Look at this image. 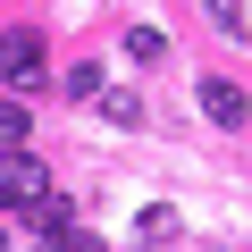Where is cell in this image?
<instances>
[{
  "instance_id": "8",
  "label": "cell",
  "mask_w": 252,
  "mask_h": 252,
  "mask_svg": "<svg viewBox=\"0 0 252 252\" xmlns=\"http://www.w3.org/2000/svg\"><path fill=\"white\" fill-rule=\"evenodd\" d=\"M135 235H143V244H177V210H143Z\"/></svg>"
},
{
  "instance_id": "9",
  "label": "cell",
  "mask_w": 252,
  "mask_h": 252,
  "mask_svg": "<svg viewBox=\"0 0 252 252\" xmlns=\"http://www.w3.org/2000/svg\"><path fill=\"white\" fill-rule=\"evenodd\" d=\"M210 17H219V26L235 34V26H244V0H210Z\"/></svg>"
},
{
  "instance_id": "4",
  "label": "cell",
  "mask_w": 252,
  "mask_h": 252,
  "mask_svg": "<svg viewBox=\"0 0 252 252\" xmlns=\"http://www.w3.org/2000/svg\"><path fill=\"white\" fill-rule=\"evenodd\" d=\"M26 135H34V109L26 101H0V152H17Z\"/></svg>"
},
{
  "instance_id": "10",
  "label": "cell",
  "mask_w": 252,
  "mask_h": 252,
  "mask_svg": "<svg viewBox=\"0 0 252 252\" xmlns=\"http://www.w3.org/2000/svg\"><path fill=\"white\" fill-rule=\"evenodd\" d=\"M0 252H9V227H0Z\"/></svg>"
},
{
  "instance_id": "7",
  "label": "cell",
  "mask_w": 252,
  "mask_h": 252,
  "mask_svg": "<svg viewBox=\"0 0 252 252\" xmlns=\"http://www.w3.org/2000/svg\"><path fill=\"white\" fill-rule=\"evenodd\" d=\"M160 51H168V42H160V26H126V59H143V67H152Z\"/></svg>"
},
{
  "instance_id": "6",
  "label": "cell",
  "mask_w": 252,
  "mask_h": 252,
  "mask_svg": "<svg viewBox=\"0 0 252 252\" xmlns=\"http://www.w3.org/2000/svg\"><path fill=\"white\" fill-rule=\"evenodd\" d=\"M42 252H101V235H84V227L67 219V227H51V235H42Z\"/></svg>"
},
{
  "instance_id": "3",
  "label": "cell",
  "mask_w": 252,
  "mask_h": 252,
  "mask_svg": "<svg viewBox=\"0 0 252 252\" xmlns=\"http://www.w3.org/2000/svg\"><path fill=\"white\" fill-rule=\"evenodd\" d=\"M202 118H210V126H244V118H252V101H244L227 76H202Z\"/></svg>"
},
{
  "instance_id": "2",
  "label": "cell",
  "mask_w": 252,
  "mask_h": 252,
  "mask_svg": "<svg viewBox=\"0 0 252 252\" xmlns=\"http://www.w3.org/2000/svg\"><path fill=\"white\" fill-rule=\"evenodd\" d=\"M42 76H51V59H42V34H26V26H17V34H0V84L34 93Z\"/></svg>"
},
{
  "instance_id": "5",
  "label": "cell",
  "mask_w": 252,
  "mask_h": 252,
  "mask_svg": "<svg viewBox=\"0 0 252 252\" xmlns=\"http://www.w3.org/2000/svg\"><path fill=\"white\" fill-rule=\"evenodd\" d=\"M93 101H101V109H109V118H118V126H135V118H143V101H135V93H126V84H101V93H93Z\"/></svg>"
},
{
  "instance_id": "1",
  "label": "cell",
  "mask_w": 252,
  "mask_h": 252,
  "mask_svg": "<svg viewBox=\"0 0 252 252\" xmlns=\"http://www.w3.org/2000/svg\"><path fill=\"white\" fill-rule=\"evenodd\" d=\"M51 193V177H42V160L17 143V152H0V210H26V202H42Z\"/></svg>"
}]
</instances>
